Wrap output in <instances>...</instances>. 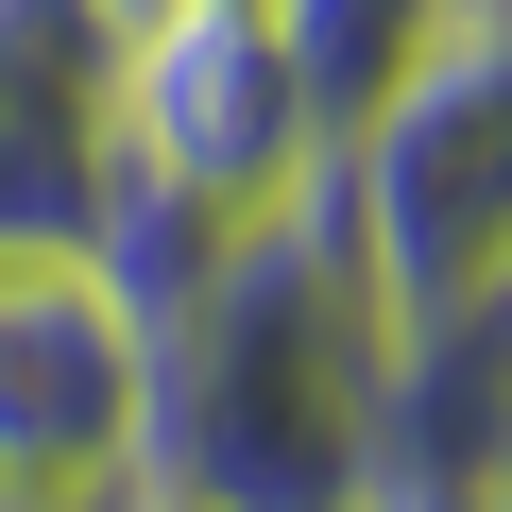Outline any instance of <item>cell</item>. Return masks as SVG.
I'll return each instance as SVG.
<instances>
[{
  "label": "cell",
  "instance_id": "cell-1",
  "mask_svg": "<svg viewBox=\"0 0 512 512\" xmlns=\"http://www.w3.org/2000/svg\"><path fill=\"white\" fill-rule=\"evenodd\" d=\"M393 410V308L342 239V188L274 205L154 308V495L188 512H359Z\"/></svg>",
  "mask_w": 512,
  "mask_h": 512
},
{
  "label": "cell",
  "instance_id": "cell-2",
  "mask_svg": "<svg viewBox=\"0 0 512 512\" xmlns=\"http://www.w3.org/2000/svg\"><path fill=\"white\" fill-rule=\"evenodd\" d=\"M342 239H359V274L393 308V342H444L478 308H512V35L461 18L342 154Z\"/></svg>",
  "mask_w": 512,
  "mask_h": 512
},
{
  "label": "cell",
  "instance_id": "cell-3",
  "mask_svg": "<svg viewBox=\"0 0 512 512\" xmlns=\"http://www.w3.org/2000/svg\"><path fill=\"white\" fill-rule=\"evenodd\" d=\"M154 461V325L103 256H0V512H103Z\"/></svg>",
  "mask_w": 512,
  "mask_h": 512
},
{
  "label": "cell",
  "instance_id": "cell-4",
  "mask_svg": "<svg viewBox=\"0 0 512 512\" xmlns=\"http://www.w3.org/2000/svg\"><path fill=\"white\" fill-rule=\"evenodd\" d=\"M120 18L137 0H0V256H86L120 171Z\"/></svg>",
  "mask_w": 512,
  "mask_h": 512
},
{
  "label": "cell",
  "instance_id": "cell-5",
  "mask_svg": "<svg viewBox=\"0 0 512 512\" xmlns=\"http://www.w3.org/2000/svg\"><path fill=\"white\" fill-rule=\"evenodd\" d=\"M461 35V0H274V52H291V86H308V120H325V154L427 69Z\"/></svg>",
  "mask_w": 512,
  "mask_h": 512
},
{
  "label": "cell",
  "instance_id": "cell-6",
  "mask_svg": "<svg viewBox=\"0 0 512 512\" xmlns=\"http://www.w3.org/2000/svg\"><path fill=\"white\" fill-rule=\"evenodd\" d=\"M461 18H495V35H512V0H461Z\"/></svg>",
  "mask_w": 512,
  "mask_h": 512
},
{
  "label": "cell",
  "instance_id": "cell-7",
  "mask_svg": "<svg viewBox=\"0 0 512 512\" xmlns=\"http://www.w3.org/2000/svg\"><path fill=\"white\" fill-rule=\"evenodd\" d=\"M137 512H188V495H154V478H137Z\"/></svg>",
  "mask_w": 512,
  "mask_h": 512
},
{
  "label": "cell",
  "instance_id": "cell-8",
  "mask_svg": "<svg viewBox=\"0 0 512 512\" xmlns=\"http://www.w3.org/2000/svg\"><path fill=\"white\" fill-rule=\"evenodd\" d=\"M103 512H137V495H103Z\"/></svg>",
  "mask_w": 512,
  "mask_h": 512
}]
</instances>
